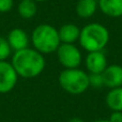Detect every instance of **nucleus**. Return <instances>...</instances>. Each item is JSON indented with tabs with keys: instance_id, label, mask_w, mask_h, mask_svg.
I'll return each instance as SVG.
<instances>
[{
	"instance_id": "f257e3e1",
	"label": "nucleus",
	"mask_w": 122,
	"mask_h": 122,
	"mask_svg": "<svg viewBox=\"0 0 122 122\" xmlns=\"http://www.w3.org/2000/svg\"><path fill=\"white\" fill-rule=\"evenodd\" d=\"M17 75L23 78H34L39 76L45 69V58L34 48H27L15 51L12 62Z\"/></svg>"
},
{
	"instance_id": "f03ea898",
	"label": "nucleus",
	"mask_w": 122,
	"mask_h": 122,
	"mask_svg": "<svg viewBox=\"0 0 122 122\" xmlns=\"http://www.w3.org/2000/svg\"><path fill=\"white\" fill-rule=\"evenodd\" d=\"M109 31L100 23H89L80 29L78 39L80 46L88 53L101 51L109 42Z\"/></svg>"
},
{
	"instance_id": "7ed1b4c3",
	"label": "nucleus",
	"mask_w": 122,
	"mask_h": 122,
	"mask_svg": "<svg viewBox=\"0 0 122 122\" xmlns=\"http://www.w3.org/2000/svg\"><path fill=\"white\" fill-rule=\"evenodd\" d=\"M31 42L34 49L42 55L56 53L61 44L58 30L49 24L36 26L31 33Z\"/></svg>"
},
{
	"instance_id": "20e7f679",
	"label": "nucleus",
	"mask_w": 122,
	"mask_h": 122,
	"mask_svg": "<svg viewBox=\"0 0 122 122\" xmlns=\"http://www.w3.org/2000/svg\"><path fill=\"white\" fill-rule=\"evenodd\" d=\"M60 87L72 95H78L87 91L89 85V74L84 70L64 69L58 77Z\"/></svg>"
},
{
	"instance_id": "39448f33",
	"label": "nucleus",
	"mask_w": 122,
	"mask_h": 122,
	"mask_svg": "<svg viewBox=\"0 0 122 122\" xmlns=\"http://www.w3.org/2000/svg\"><path fill=\"white\" fill-rule=\"evenodd\" d=\"M56 54L59 63L64 69H77L81 64V53L74 44L61 43L56 51Z\"/></svg>"
},
{
	"instance_id": "423d86ee",
	"label": "nucleus",
	"mask_w": 122,
	"mask_h": 122,
	"mask_svg": "<svg viewBox=\"0 0 122 122\" xmlns=\"http://www.w3.org/2000/svg\"><path fill=\"white\" fill-rule=\"evenodd\" d=\"M18 79L16 71L8 61H0V93H8L15 88Z\"/></svg>"
},
{
	"instance_id": "0eeeda50",
	"label": "nucleus",
	"mask_w": 122,
	"mask_h": 122,
	"mask_svg": "<svg viewBox=\"0 0 122 122\" xmlns=\"http://www.w3.org/2000/svg\"><path fill=\"white\" fill-rule=\"evenodd\" d=\"M107 57L101 51H91L85 58V66L89 74H101L107 67Z\"/></svg>"
},
{
	"instance_id": "6e6552de",
	"label": "nucleus",
	"mask_w": 122,
	"mask_h": 122,
	"mask_svg": "<svg viewBox=\"0 0 122 122\" xmlns=\"http://www.w3.org/2000/svg\"><path fill=\"white\" fill-rule=\"evenodd\" d=\"M104 86L109 89L122 87V65L109 64L102 73Z\"/></svg>"
},
{
	"instance_id": "1a4fd4ad",
	"label": "nucleus",
	"mask_w": 122,
	"mask_h": 122,
	"mask_svg": "<svg viewBox=\"0 0 122 122\" xmlns=\"http://www.w3.org/2000/svg\"><path fill=\"white\" fill-rule=\"evenodd\" d=\"M8 40L12 51H18L21 49H25L29 45V36L25 30L20 28H14L8 34Z\"/></svg>"
},
{
	"instance_id": "9d476101",
	"label": "nucleus",
	"mask_w": 122,
	"mask_h": 122,
	"mask_svg": "<svg viewBox=\"0 0 122 122\" xmlns=\"http://www.w3.org/2000/svg\"><path fill=\"white\" fill-rule=\"evenodd\" d=\"M97 5L99 10L108 17L122 16V0H97Z\"/></svg>"
},
{
	"instance_id": "9b49d317",
	"label": "nucleus",
	"mask_w": 122,
	"mask_h": 122,
	"mask_svg": "<svg viewBox=\"0 0 122 122\" xmlns=\"http://www.w3.org/2000/svg\"><path fill=\"white\" fill-rule=\"evenodd\" d=\"M59 39L61 43L66 44H74L76 41H78L80 36V28L75 24H64L58 30Z\"/></svg>"
},
{
	"instance_id": "f8f14e48",
	"label": "nucleus",
	"mask_w": 122,
	"mask_h": 122,
	"mask_svg": "<svg viewBox=\"0 0 122 122\" xmlns=\"http://www.w3.org/2000/svg\"><path fill=\"white\" fill-rule=\"evenodd\" d=\"M99 9L97 0H78L76 3V14L80 18H90L95 14Z\"/></svg>"
},
{
	"instance_id": "ddd939ff",
	"label": "nucleus",
	"mask_w": 122,
	"mask_h": 122,
	"mask_svg": "<svg viewBox=\"0 0 122 122\" xmlns=\"http://www.w3.org/2000/svg\"><path fill=\"white\" fill-rule=\"evenodd\" d=\"M107 107L112 112H122V87L109 89L105 97Z\"/></svg>"
},
{
	"instance_id": "4468645a",
	"label": "nucleus",
	"mask_w": 122,
	"mask_h": 122,
	"mask_svg": "<svg viewBox=\"0 0 122 122\" xmlns=\"http://www.w3.org/2000/svg\"><path fill=\"white\" fill-rule=\"evenodd\" d=\"M17 11L21 18L30 19L36 16L38 12V5L34 0H21L17 6Z\"/></svg>"
},
{
	"instance_id": "2eb2a0df",
	"label": "nucleus",
	"mask_w": 122,
	"mask_h": 122,
	"mask_svg": "<svg viewBox=\"0 0 122 122\" xmlns=\"http://www.w3.org/2000/svg\"><path fill=\"white\" fill-rule=\"evenodd\" d=\"M11 53H12V48L8 40L0 36V61H5L10 57Z\"/></svg>"
},
{
	"instance_id": "dca6fc26",
	"label": "nucleus",
	"mask_w": 122,
	"mask_h": 122,
	"mask_svg": "<svg viewBox=\"0 0 122 122\" xmlns=\"http://www.w3.org/2000/svg\"><path fill=\"white\" fill-rule=\"evenodd\" d=\"M89 85L92 88H102V87H104V80H103L102 73L101 74H89Z\"/></svg>"
},
{
	"instance_id": "f3484780",
	"label": "nucleus",
	"mask_w": 122,
	"mask_h": 122,
	"mask_svg": "<svg viewBox=\"0 0 122 122\" xmlns=\"http://www.w3.org/2000/svg\"><path fill=\"white\" fill-rule=\"evenodd\" d=\"M14 0H0V13H8L13 9Z\"/></svg>"
},
{
	"instance_id": "a211bd4d",
	"label": "nucleus",
	"mask_w": 122,
	"mask_h": 122,
	"mask_svg": "<svg viewBox=\"0 0 122 122\" xmlns=\"http://www.w3.org/2000/svg\"><path fill=\"white\" fill-rule=\"evenodd\" d=\"M108 120L110 122H122V112H112Z\"/></svg>"
},
{
	"instance_id": "6ab92c4d",
	"label": "nucleus",
	"mask_w": 122,
	"mask_h": 122,
	"mask_svg": "<svg viewBox=\"0 0 122 122\" xmlns=\"http://www.w3.org/2000/svg\"><path fill=\"white\" fill-rule=\"evenodd\" d=\"M67 122H85L82 119H80V118H78V117H74V118H72V119H70Z\"/></svg>"
},
{
	"instance_id": "aec40b11",
	"label": "nucleus",
	"mask_w": 122,
	"mask_h": 122,
	"mask_svg": "<svg viewBox=\"0 0 122 122\" xmlns=\"http://www.w3.org/2000/svg\"><path fill=\"white\" fill-rule=\"evenodd\" d=\"M92 122H110L108 119H99V120H94Z\"/></svg>"
},
{
	"instance_id": "412c9836",
	"label": "nucleus",
	"mask_w": 122,
	"mask_h": 122,
	"mask_svg": "<svg viewBox=\"0 0 122 122\" xmlns=\"http://www.w3.org/2000/svg\"><path fill=\"white\" fill-rule=\"evenodd\" d=\"M36 2H44V1H47V0H34Z\"/></svg>"
}]
</instances>
